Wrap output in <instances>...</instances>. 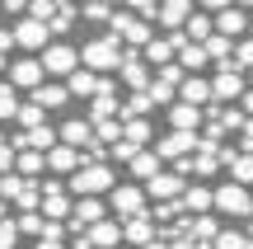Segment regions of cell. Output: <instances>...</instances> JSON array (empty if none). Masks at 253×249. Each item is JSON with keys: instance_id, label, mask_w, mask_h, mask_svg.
Instances as JSON below:
<instances>
[{"instance_id": "6da1fadb", "label": "cell", "mask_w": 253, "mask_h": 249, "mask_svg": "<svg viewBox=\"0 0 253 249\" xmlns=\"http://www.w3.org/2000/svg\"><path fill=\"white\" fill-rule=\"evenodd\" d=\"M113 184H118V174H113L108 165H80L71 174V184H66V193H75V198H99V193H113Z\"/></svg>"}, {"instance_id": "7a4b0ae2", "label": "cell", "mask_w": 253, "mask_h": 249, "mask_svg": "<svg viewBox=\"0 0 253 249\" xmlns=\"http://www.w3.org/2000/svg\"><path fill=\"white\" fill-rule=\"evenodd\" d=\"M103 38H108L113 47H118V43H126V47H145V43L155 38V28H150V24H141L136 14H126V9H113L108 33H103Z\"/></svg>"}, {"instance_id": "3957f363", "label": "cell", "mask_w": 253, "mask_h": 249, "mask_svg": "<svg viewBox=\"0 0 253 249\" xmlns=\"http://www.w3.org/2000/svg\"><path fill=\"white\" fill-rule=\"evenodd\" d=\"M80 66H84L89 75H99V71L108 75V71H118V66H122V52L108 43V38H94V43L80 47Z\"/></svg>"}, {"instance_id": "277c9868", "label": "cell", "mask_w": 253, "mask_h": 249, "mask_svg": "<svg viewBox=\"0 0 253 249\" xmlns=\"http://www.w3.org/2000/svg\"><path fill=\"white\" fill-rule=\"evenodd\" d=\"M38 66H42V75H71V71H80V52L71 43H47Z\"/></svg>"}, {"instance_id": "5b68a950", "label": "cell", "mask_w": 253, "mask_h": 249, "mask_svg": "<svg viewBox=\"0 0 253 249\" xmlns=\"http://www.w3.org/2000/svg\"><path fill=\"white\" fill-rule=\"evenodd\" d=\"M211 207L225 212V216H253V198H249V188H239V184L211 188Z\"/></svg>"}, {"instance_id": "8992f818", "label": "cell", "mask_w": 253, "mask_h": 249, "mask_svg": "<svg viewBox=\"0 0 253 249\" xmlns=\"http://www.w3.org/2000/svg\"><path fill=\"white\" fill-rule=\"evenodd\" d=\"M108 207H113L118 216H126V221H131V216H141V212H145V193H141V184H113Z\"/></svg>"}, {"instance_id": "52a82bcc", "label": "cell", "mask_w": 253, "mask_h": 249, "mask_svg": "<svg viewBox=\"0 0 253 249\" xmlns=\"http://www.w3.org/2000/svg\"><path fill=\"white\" fill-rule=\"evenodd\" d=\"M207 85H211V103H225V99L235 103L239 94H244V75H239L230 61L220 66V71H216V80H207Z\"/></svg>"}, {"instance_id": "ba28073f", "label": "cell", "mask_w": 253, "mask_h": 249, "mask_svg": "<svg viewBox=\"0 0 253 249\" xmlns=\"http://www.w3.org/2000/svg\"><path fill=\"white\" fill-rule=\"evenodd\" d=\"M183 188H188V179H183L178 169H160L150 184H141V193H145V198H160V202H173Z\"/></svg>"}, {"instance_id": "9c48e42d", "label": "cell", "mask_w": 253, "mask_h": 249, "mask_svg": "<svg viewBox=\"0 0 253 249\" xmlns=\"http://www.w3.org/2000/svg\"><path fill=\"white\" fill-rule=\"evenodd\" d=\"M94 221H108V207L99 202V198H75V207H71V226H66V231H89Z\"/></svg>"}, {"instance_id": "30bf717a", "label": "cell", "mask_w": 253, "mask_h": 249, "mask_svg": "<svg viewBox=\"0 0 253 249\" xmlns=\"http://www.w3.org/2000/svg\"><path fill=\"white\" fill-rule=\"evenodd\" d=\"M56 141H61V146H71L75 155H80V150H94V127H89V118H71V122H61Z\"/></svg>"}, {"instance_id": "8fae6325", "label": "cell", "mask_w": 253, "mask_h": 249, "mask_svg": "<svg viewBox=\"0 0 253 249\" xmlns=\"http://www.w3.org/2000/svg\"><path fill=\"white\" fill-rule=\"evenodd\" d=\"M9 90H38L42 85V66H38V56H19V61H9Z\"/></svg>"}, {"instance_id": "7c38bea8", "label": "cell", "mask_w": 253, "mask_h": 249, "mask_svg": "<svg viewBox=\"0 0 253 249\" xmlns=\"http://www.w3.org/2000/svg\"><path fill=\"white\" fill-rule=\"evenodd\" d=\"M9 33H14V47H24V52H42L47 38H52V33H47V24H38V19H19Z\"/></svg>"}, {"instance_id": "4fadbf2b", "label": "cell", "mask_w": 253, "mask_h": 249, "mask_svg": "<svg viewBox=\"0 0 253 249\" xmlns=\"http://www.w3.org/2000/svg\"><path fill=\"white\" fill-rule=\"evenodd\" d=\"M192 150H197V137H192V132H169V137L155 146V155H160V165H164V160H188Z\"/></svg>"}, {"instance_id": "5bb4252c", "label": "cell", "mask_w": 253, "mask_h": 249, "mask_svg": "<svg viewBox=\"0 0 253 249\" xmlns=\"http://www.w3.org/2000/svg\"><path fill=\"white\" fill-rule=\"evenodd\" d=\"M178 103H192V108H207V103H211V85L202 80V75H183V85H178Z\"/></svg>"}, {"instance_id": "9a60e30c", "label": "cell", "mask_w": 253, "mask_h": 249, "mask_svg": "<svg viewBox=\"0 0 253 249\" xmlns=\"http://www.w3.org/2000/svg\"><path fill=\"white\" fill-rule=\"evenodd\" d=\"M118 240H122V226L118 221H94L89 235H84V245H89V249H118Z\"/></svg>"}, {"instance_id": "2e32d148", "label": "cell", "mask_w": 253, "mask_h": 249, "mask_svg": "<svg viewBox=\"0 0 253 249\" xmlns=\"http://www.w3.org/2000/svg\"><path fill=\"white\" fill-rule=\"evenodd\" d=\"M118 71H122V80L131 85L136 94H145V85H150V71H145V61H141L136 52H126V56H122V66H118Z\"/></svg>"}, {"instance_id": "e0dca14e", "label": "cell", "mask_w": 253, "mask_h": 249, "mask_svg": "<svg viewBox=\"0 0 253 249\" xmlns=\"http://www.w3.org/2000/svg\"><path fill=\"white\" fill-rule=\"evenodd\" d=\"M42 165H47V169H56V174H75V169H80V155H75L71 146H61V141H56V146L42 155Z\"/></svg>"}, {"instance_id": "ac0fdd59", "label": "cell", "mask_w": 253, "mask_h": 249, "mask_svg": "<svg viewBox=\"0 0 253 249\" xmlns=\"http://www.w3.org/2000/svg\"><path fill=\"white\" fill-rule=\"evenodd\" d=\"M113 113H118V94H113V80H99V90H94V118H89V122H108Z\"/></svg>"}, {"instance_id": "d6986e66", "label": "cell", "mask_w": 253, "mask_h": 249, "mask_svg": "<svg viewBox=\"0 0 253 249\" xmlns=\"http://www.w3.org/2000/svg\"><path fill=\"white\" fill-rule=\"evenodd\" d=\"M122 240H131L136 249H141V245H150V240H155V221H150V212L131 216V221L122 226Z\"/></svg>"}, {"instance_id": "ffe728a7", "label": "cell", "mask_w": 253, "mask_h": 249, "mask_svg": "<svg viewBox=\"0 0 253 249\" xmlns=\"http://www.w3.org/2000/svg\"><path fill=\"white\" fill-rule=\"evenodd\" d=\"M173 47H178V33H169V38H150V43H145V61H155V71H160V66L173 61Z\"/></svg>"}, {"instance_id": "44dd1931", "label": "cell", "mask_w": 253, "mask_h": 249, "mask_svg": "<svg viewBox=\"0 0 253 249\" xmlns=\"http://www.w3.org/2000/svg\"><path fill=\"white\" fill-rule=\"evenodd\" d=\"M28 103H38V108L47 113V108H66V103H71V94H66V85H38Z\"/></svg>"}, {"instance_id": "7402d4cb", "label": "cell", "mask_w": 253, "mask_h": 249, "mask_svg": "<svg viewBox=\"0 0 253 249\" xmlns=\"http://www.w3.org/2000/svg\"><path fill=\"white\" fill-rule=\"evenodd\" d=\"M169 122H173V132H192V137H197L202 108H192V103H173V108H169Z\"/></svg>"}, {"instance_id": "603a6c76", "label": "cell", "mask_w": 253, "mask_h": 249, "mask_svg": "<svg viewBox=\"0 0 253 249\" xmlns=\"http://www.w3.org/2000/svg\"><path fill=\"white\" fill-rule=\"evenodd\" d=\"M178 202L188 207V212L207 216V212H211V188H202V184H188V188H183V193H178Z\"/></svg>"}, {"instance_id": "cb8c5ba5", "label": "cell", "mask_w": 253, "mask_h": 249, "mask_svg": "<svg viewBox=\"0 0 253 249\" xmlns=\"http://www.w3.org/2000/svg\"><path fill=\"white\" fill-rule=\"evenodd\" d=\"M94 90H99V75H89L84 66L66 75V94H80V99H94Z\"/></svg>"}, {"instance_id": "d4e9b609", "label": "cell", "mask_w": 253, "mask_h": 249, "mask_svg": "<svg viewBox=\"0 0 253 249\" xmlns=\"http://www.w3.org/2000/svg\"><path fill=\"white\" fill-rule=\"evenodd\" d=\"M188 14H192L188 5H160V9H155V19H160V24H169V33H183Z\"/></svg>"}, {"instance_id": "484cf974", "label": "cell", "mask_w": 253, "mask_h": 249, "mask_svg": "<svg viewBox=\"0 0 253 249\" xmlns=\"http://www.w3.org/2000/svg\"><path fill=\"white\" fill-rule=\"evenodd\" d=\"M160 169H164V165H160V155H155V150H141V155L131 160V174L141 179V184H150V179L160 174Z\"/></svg>"}, {"instance_id": "4316f807", "label": "cell", "mask_w": 253, "mask_h": 249, "mask_svg": "<svg viewBox=\"0 0 253 249\" xmlns=\"http://www.w3.org/2000/svg\"><path fill=\"white\" fill-rule=\"evenodd\" d=\"M75 14H80L75 5H52V19H47V33H71Z\"/></svg>"}, {"instance_id": "83f0119b", "label": "cell", "mask_w": 253, "mask_h": 249, "mask_svg": "<svg viewBox=\"0 0 253 249\" xmlns=\"http://www.w3.org/2000/svg\"><path fill=\"white\" fill-rule=\"evenodd\" d=\"M122 141H131L136 150H145V141H150V122H145V118H131L122 127Z\"/></svg>"}, {"instance_id": "f1b7e54d", "label": "cell", "mask_w": 253, "mask_h": 249, "mask_svg": "<svg viewBox=\"0 0 253 249\" xmlns=\"http://www.w3.org/2000/svg\"><path fill=\"white\" fill-rule=\"evenodd\" d=\"M230 184H239V188L253 184V155H235L230 160Z\"/></svg>"}, {"instance_id": "f546056e", "label": "cell", "mask_w": 253, "mask_h": 249, "mask_svg": "<svg viewBox=\"0 0 253 249\" xmlns=\"http://www.w3.org/2000/svg\"><path fill=\"white\" fill-rule=\"evenodd\" d=\"M14 165H19V179L42 174V155H38V150H19V155H14Z\"/></svg>"}, {"instance_id": "4dcf8cb0", "label": "cell", "mask_w": 253, "mask_h": 249, "mask_svg": "<svg viewBox=\"0 0 253 249\" xmlns=\"http://www.w3.org/2000/svg\"><path fill=\"white\" fill-rule=\"evenodd\" d=\"M19 113V90H9L5 80H0V122H9Z\"/></svg>"}, {"instance_id": "1f68e13d", "label": "cell", "mask_w": 253, "mask_h": 249, "mask_svg": "<svg viewBox=\"0 0 253 249\" xmlns=\"http://www.w3.org/2000/svg\"><path fill=\"white\" fill-rule=\"evenodd\" d=\"M118 113H122L126 122H131V118H145V113H150V99H145V94H131L126 103H118Z\"/></svg>"}, {"instance_id": "d6a6232c", "label": "cell", "mask_w": 253, "mask_h": 249, "mask_svg": "<svg viewBox=\"0 0 253 249\" xmlns=\"http://www.w3.org/2000/svg\"><path fill=\"white\" fill-rule=\"evenodd\" d=\"M14 118L24 122L28 132H38V127H47V122H42V108H38V103H19V113H14Z\"/></svg>"}, {"instance_id": "836d02e7", "label": "cell", "mask_w": 253, "mask_h": 249, "mask_svg": "<svg viewBox=\"0 0 253 249\" xmlns=\"http://www.w3.org/2000/svg\"><path fill=\"white\" fill-rule=\"evenodd\" d=\"M192 235H197V240H216V235H220L216 216H192Z\"/></svg>"}, {"instance_id": "e575fe53", "label": "cell", "mask_w": 253, "mask_h": 249, "mask_svg": "<svg viewBox=\"0 0 253 249\" xmlns=\"http://www.w3.org/2000/svg\"><path fill=\"white\" fill-rule=\"evenodd\" d=\"M14 231H24V235H42V216H38V212H19V216H14Z\"/></svg>"}, {"instance_id": "d590c367", "label": "cell", "mask_w": 253, "mask_h": 249, "mask_svg": "<svg viewBox=\"0 0 253 249\" xmlns=\"http://www.w3.org/2000/svg\"><path fill=\"white\" fill-rule=\"evenodd\" d=\"M211 245H216V249H253V245H249V240H244L239 231H220V235H216Z\"/></svg>"}, {"instance_id": "8d00e7d4", "label": "cell", "mask_w": 253, "mask_h": 249, "mask_svg": "<svg viewBox=\"0 0 253 249\" xmlns=\"http://www.w3.org/2000/svg\"><path fill=\"white\" fill-rule=\"evenodd\" d=\"M230 66H235V71H239V66H249V71H253V43L230 47Z\"/></svg>"}, {"instance_id": "74e56055", "label": "cell", "mask_w": 253, "mask_h": 249, "mask_svg": "<svg viewBox=\"0 0 253 249\" xmlns=\"http://www.w3.org/2000/svg\"><path fill=\"white\" fill-rule=\"evenodd\" d=\"M14 240H19V231H14V216H5V221H0V249H14Z\"/></svg>"}, {"instance_id": "f35d334b", "label": "cell", "mask_w": 253, "mask_h": 249, "mask_svg": "<svg viewBox=\"0 0 253 249\" xmlns=\"http://www.w3.org/2000/svg\"><path fill=\"white\" fill-rule=\"evenodd\" d=\"M108 150H113V160H126V165H131V160H136V155H141V150H136V146H131V141H113V146H108Z\"/></svg>"}, {"instance_id": "ab89813d", "label": "cell", "mask_w": 253, "mask_h": 249, "mask_svg": "<svg viewBox=\"0 0 253 249\" xmlns=\"http://www.w3.org/2000/svg\"><path fill=\"white\" fill-rule=\"evenodd\" d=\"M80 14H84V19H99V24H108V19H113V5H84Z\"/></svg>"}, {"instance_id": "60d3db41", "label": "cell", "mask_w": 253, "mask_h": 249, "mask_svg": "<svg viewBox=\"0 0 253 249\" xmlns=\"http://www.w3.org/2000/svg\"><path fill=\"white\" fill-rule=\"evenodd\" d=\"M239 132H244V137H239V146H244V150H239V155H253V118H244V127H239Z\"/></svg>"}, {"instance_id": "b9f144b4", "label": "cell", "mask_w": 253, "mask_h": 249, "mask_svg": "<svg viewBox=\"0 0 253 249\" xmlns=\"http://www.w3.org/2000/svg\"><path fill=\"white\" fill-rule=\"evenodd\" d=\"M9 169H14V146L0 141V174H9Z\"/></svg>"}, {"instance_id": "7bdbcfd3", "label": "cell", "mask_w": 253, "mask_h": 249, "mask_svg": "<svg viewBox=\"0 0 253 249\" xmlns=\"http://www.w3.org/2000/svg\"><path fill=\"white\" fill-rule=\"evenodd\" d=\"M9 47H14V33H9V28H0V56H5Z\"/></svg>"}, {"instance_id": "ee69618b", "label": "cell", "mask_w": 253, "mask_h": 249, "mask_svg": "<svg viewBox=\"0 0 253 249\" xmlns=\"http://www.w3.org/2000/svg\"><path fill=\"white\" fill-rule=\"evenodd\" d=\"M239 103H244V113H253V90H244V94H239Z\"/></svg>"}, {"instance_id": "f6af8a7d", "label": "cell", "mask_w": 253, "mask_h": 249, "mask_svg": "<svg viewBox=\"0 0 253 249\" xmlns=\"http://www.w3.org/2000/svg\"><path fill=\"white\" fill-rule=\"evenodd\" d=\"M164 249H197L192 240H173V245H164Z\"/></svg>"}, {"instance_id": "bcb514c9", "label": "cell", "mask_w": 253, "mask_h": 249, "mask_svg": "<svg viewBox=\"0 0 253 249\" xmlns=\"http://www.w3.org/2000/svg\"><path fill=\"white\" fill-rule=\"evenodd\" d=\"M141 249H164V245H160V240H150V245H141Z\"/></svg>"}, {"instance_id": "7dc6e473", "label": "cell", "mask_w": 253, "mask_h": 249, "mask_svg": "<svg viewBox=\"0 0 253 249\" xmlns=\"http://www.w3.org/2000/svg\"><path fill=\"white\" fill-rule=\"evenodd\" d=\"M38 249H61V245H42V240H38Z\"/></svg>"}, {"instance_id": "c3c4849f", "label": "cell", "mask_w": 253, "mask_h": 249, "mask_svg": "<svg viewBox=\"0 0 253 249\" xmlns=\"http://www.w3.org/2000/svg\"><path fill=\"white\" fill-rule=\"evenodd\" d=\"M244 240H253V221H249V235H244Z\"/></svg>"}, {"instance_id": "681fc988", "label": "cell", "mask_w": 253, "mask_h": 249, "mask_svg": "<svg viewBox=\"0 0 253 249\" xmlns=\"http://www.w3.org/2000/svg\"><path fill=\"white\" fill-rule=\"evenodd\" d=\"M0 221H5V202H0Z\"/></svg>"}, {"instance_id": "f907efd6", "label": "cell", "mask_w": 253, "mask_h": 249, "mask_svg": "<svg viewBox=\"0 0 253 249\" xmlns=\"http://www.w3.org/2000/svg\"><path fill=\"white\" fill-rule=\"evenodd\" d=\"M5 66H9V61H5V56H0V71H5Z\"/></svg>"}, {"instance_id": "816d5d0a", "label": "cell", "mask_w": 253, "mask_h": 249, "mask_svg": "<svg viewBox=\"0 0 253 249\" xmlns=\"http://www.w3.org/2000/svg\"><path fill=\"white\" fill-rule=\"evenodd\" d=\"M249 33H253V24H249ZM249 43H253V38H249Z\"/></svg>"}]
</instances>
